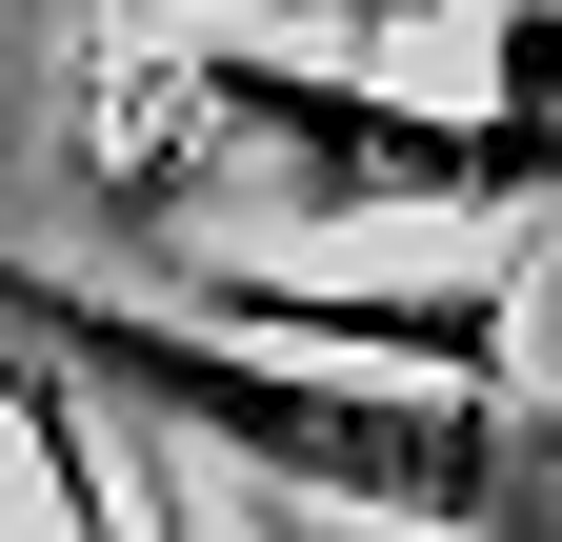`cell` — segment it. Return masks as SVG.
<instances>
[{"label": "cell", "instance_id": "5", "mask_svg": "<svg viewBox=\"0 0 562 542\" xmlns=\"http://www.w3.org/2000/svg\"><path fill=\"white\" fill-rule=\"evenodd\" d=\"M140 542H222V503H201V462H140Z\"/></svg>", "mask_w": 562, "mask_h": 542}, {"label": "cell", "instance_id": "4", "mask_svg": "<svg viewBox=\"0 0 562 542\" xmlns=\"http://www.w3.org/2000/svg\"><path fill=\"white\" fill-rule=\"evenodd\" d=\"M482 101H503V121H562V0H482Z\"/></svg>", "mask_w": 562, "mask_h": 542}, {"label": "cell", "instance_id": "3", "mask_svg": "<svg viewBox=\"0 0 562 542\" xmlns=\"http://www.w3.org/2000/svg\"><path fill=\"white\" fill-rule=\"evenodd\" d=\"M422 21H482V0H222V41H422Z\"/></svg>", "mask_w": 562, "mask_h": 542}, {"label": "cell", "instance_id": "2", "mask_svg": "<svg viewBox=\"0 0 562 542\" xmlns=\"http://www.w3.org/2000/svg\"><path fill=\"white\" fill-rule=\"evenodd\" d=\"M140 302L222 321V342H281V362H362V382H462V402H503V382H522V282H503V261H442V282H302V261H161Z\"/></svg>", "mask_w": 562, "mask_h": 542}, {"label": "cell", "instance_id": "1", "mask_svg": "<svg viewBox=\"0 0 562 542\" xmlns=\"http://www.w3.org/2000/svg\"><path fill=\"white\" fill-rule=\"evenodd\" d=\"M0 342L60 362L81 402H121V422L201 442L241 503H302V522H362V542H562V442L522 402L281 362V342H222V321L81 282V261H21V241H0Z\"/></svg>", "mask_w": 562, "mask_h": 542}, {"label": "cell", "instance_id": "6", "mask_svg": "<svg viewBox=\"0 0 562 542\" xmlns=\"http://www.w3.org/2000/svg\"><path fill=\"white\" fill-rule=\"evenodd\" d=\"M222 542H362V522H302V503H222Z\"/></svg>", "mask_w": 562, "mask_h": 542}]
</instances>
